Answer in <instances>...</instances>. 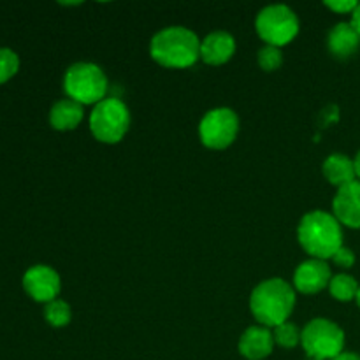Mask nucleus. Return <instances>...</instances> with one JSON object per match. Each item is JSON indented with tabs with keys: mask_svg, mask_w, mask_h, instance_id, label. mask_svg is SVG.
I'll return each mask as SVG.
<instances>
[{
	"mask_svg": "<svg viewBox=\"0 0 360 360\" xmlns=\"http://www.w3.org/2000/svg\"><path fill=\"white\" fill-rule=\"evenodd\" d=\"M295 308V288L281 278L264 280L250 295V311L253 319L267 329L288 322Z\"/></svg>",
	"mask_w": 360,
	"mask_h": 360,
	"instance_id": "obj_1",
	"label": "nucleus"
},
{
	"mask_svg": "<svg viewBox=\"0 0 360 360\" xmlns=\"http://www.w3.org/2000/svg\"><path fill=\"white\" fill-rule=\"evenodd\" d=\"M297 239L311 259L329 260L343 245V225L333 213L315 210L306 213L297 225Z\"/></svg>",
	"mask_w": 360,
	"mask_h": 360,
	"instance_id": "obj_2",
	"label": "nucleus"
},
{
	"mask_svg": "<svg viewBox=\"0 0 360 360\" xmlns=\"http://www.w3.org/2000/svg\"><path fill=\"white\" fill-rule=\"evenodd\" d=\"M150 55L167 69H188L200 58V39L186 27H165L151 37Z\"/></svg>",
	"mask_w": 360,
	"mask_h": 360,
	"instance_id": "obj_3",
	"label": "nucleus"
},
{
	"mask_svg": "<svg viewBox=\"0 0 360 360\" xmlns=\"http://www.w3.org/2000/svg\"><path fill=\"white\" fill-rule=\"evenodd\" d=\"M109 81L104 70L91 62L72 63L63 76V91L67 98L81 105H97L108 98Z\"/></svg>",
	"mask_w": 360,
	"mask_h": 360,
	"instance_id": "obj_4",
	"label": "nucleus"
},
{
	"mask_svg": "<svg viewBox=\"0 0 360 360\" xmlns=\"http://www.w3.org/2000/svg\"><path fill=\"white\" fill-rule=\"evenodd\" d=\"M130 129V111L123 101L108 97L90 112V130L97 141L104 144H116L125 137Z\"/></svg>",
	"mask_w": 360,
	"mask_h": 360,
	"instance_id": "obj_5",
	"label": "nucleus"
},
{
	"mask_svg": "<svg viewBox=\"0 0 360 360\" xmlns=\"http://www.w3.org/2000/svg\"><path fill=\"white\" fill-rule=\"evenodd\" d=\"M255 30L266 44L283 48L299 34V18L285 4H273L259 11Z\"/></svg>",
	"mask_w": 360,
	"mask_h": 360,
	"instance_id": "obj_6",
	"label": "nucleus"
},
{
	"mask_svg": "<svg viewBox=\"0 0 360 360\" xmlns=\"http://www.w3.org/2000/svg\"><path fill=\"white\" fill-rule=\"evenodd\" d=\"M345 330L329 319H315L302 329L301 345L313 360H333L345 352Z\"/></svg>",
	"mask_w": 360,
	"mask_h": 360,
	"instance_id": "obj_7",
	"label": "nucleus"
},
{
	"mask_svg": "<svg viewBox=\"0 0 360 360\" xmlns=\"http://www.w3.org/2000/svg\"><path fill=\"white\" fill-rule=\"evenodd\" d=\"M239 132L238 112L231 108H214L199 123L200 143L210 150H225L236 141Z\"/></svg>",
	"mask_w": 360,
	"mask_h": 360,
	"instance_id": "obj_8",
	"label": "nucleus"
},
{
	"mask_svg": "<svg viewBox=\"0 0 360 360\" xmlns=\"http://www.w3.org/2000/svg\"><path fill=\"white\" fill-rule=\"evenodd\" d=\"M23 288L35 302L48 304L58 299L62 281H60V274L53 267L39 264V266H32L23 274Z\"/></svg>",
	"mask_w": 360,
	"mask_h": 360,
	"instance_id": "obj_9",
	"label": "nucleus"
},
{
	"mask_svg": "<svg viewBox=\"0 0 360 360\" xmlns=\"http://www.w3.org/2000/svg\"><path fill=\"white\" fill-rule=\"evenodd\" d=\"M333 280V271H330L327 260L308 259L294 273V288L304 295H315L322 292L323 288H329Z\"/></svg>",
	"mask_w": 360,
	"mask_h": 360,
	"instance_id": "obj_10",
	"label": "nucleus"
},
{
	"mask_svg": "<svg viewBox=\"0 0 360 360\" xmlns=\"http://www.w3.org/2000/svg\"><path fill=\"white\" fill-rule=\"evenodd\" d=\"M333 214L341 225L348 229H360V181L348 183L338 188L333 200Z\"/></svg>",
	"mask_w": 360,
	"mask_h": 360,
	"instance_id": "obj_11",
	"label": "nucleus"
},
{
	"mask_svg": "<svg viewBox=\"0 0 360 360\" xmlns=\"http://www.w3.org/2000/svg\"><path fill=\"white\" fill-rule=\"evenodd\" d=\"M273 330L262 326H252L239 338V354L246 360H264L274 350Z\"/></svg>",
	"mask_w": 360,
	"mask_h": 360,
	"instance_id": "obj_12",
	"label": "nucleus"
},
{
	"mask_svg": "<svg viewBox=\"0 0 360 360\" xmlns=\"http://www.w3.org/2000/svg\"><path fill=\"white\" fill-rule=\"evenodd\" d=\"M236 39L225 30H214L200 41V60L207 65H224L234 56Z\"/></svg>",
	"mask_w": 360,
	"mask_h": 360,
	"instance_id": "obj_13",
	"label": "nucleus"
},
{
	"mask_svg": "<svg viewBox=\"0 0 360 360\" xmlns=\"http://www.w3.org/2000/svg\"><path fill=\"white\" fill-rule=\"evenodd\" d=\"M327 48L334 58H352L360 49V34L350 21H341L330 28L327 35Z\"/></svg>",
	"mask_w": 360,
	"mask_h": 360,
	"instance_id": "obj_14",
	"label": "nucleus"
},
{
	"mask_svg": "<svg viewBox=\"0 0 360 360\" xmlns=\"http://www.w3.org/2000/svg\"><path fill=\"white\" fill-rule=\"evenodd\" d=\"M84 118V105L72 98H62L55 102L49 111V123L55 130L65 132V130H74L79 127V123Z\"/></svg>",
	"mask_w": 360,
	"mask_h": 360,
	"instance_id": "obj_15",
	"label": "nucleus"
},
{
	"mask_svg": "<svg viewBox=\"0 0 360 360\" xmlns=\"http://www.w3.org/2000/svg\"><path fill=\"white\" fill-rule=\"evenodd\" d=\"M322 174L327 181L336 188L348 185V183L355 181L357 174H355L354 158L347 157L345 153H333L323 160Z\"/></svg>",
	"mask_w": 360,
	"mask_h": 360,
	"instance_id": "obj_16",
	"label": "nucleus"
},
{
	"mask_svg": "<svg viewBox=\"0 0 360 360\" xmlns=\"http://www.w3.org/2000/svg\"><path fill=\"white\" fill-rule=\"evenodd\" d=\"M359 287L360 285L354 276H350L347 273H340L336 276H333V280H330L329 292L336 301L350 302L355 301V297H357Z\"/></svg>",
	"mask_w": 360,
	"mask_h": 360,
	"instance_id": "obj_17",
	"label": "nucleus"
},
{
	"mask_svg": "<svg viewBox=\"0 0 360 360\" xmlns=\"http://www.w3.org/2000/svg\"><path fill=\"white\" fill-rule=\"evenodd\" d=\"M44 319L49 326L60 329V327L69 326L70 319H72V311H70V306L65 301L55 299V301L48 302L44 306Z\"/></svg>",
	"mask_w": 360,
	"mask_h": 360,
	"instance_id": "obj_18",
	"label": "nucleus"
},
{
	"mask_svg": "<svg viewBox=\"0 0 360 360\" xmlns=\"http://www.w3.org/2000/svg\"><path fill=\"white\" fill-rule=\"evenodd\" d=\"M301 333L302 330L295 323L285 322L273 329L274 343L281 348H287V350L288 348H295L297 345H301Z\"/></svg>",
	"mask_w": 360,
	"mask_h": 360,
	"instance_id": "obj_19",
	"label": "nucleus"
},
{
	"mask_svg": "<svg viewBox=\"0 0 360 360\" xmlns=\"http://www.w3.org/2000/svg\"><path fill=\"white\" fill-rule=\"evenodd\" d=\"M257 60H259L260 69L266 70V72H274L281 67L283 63V53H281V48H276V46H262L257 55Z\"/></svg>",
	"mask_w": 360,
	"mask_h": 360,
	"instance_id": "obj_20",
	"label": "nucleus"
},
{
	"mask_svg": "<svg viewBox=\"0 0 360 360\" xmlns=\"http://www.w3.org/2000/svg\"><path fill=\"white\" fill-rule=\"evenodd\" d=\"M20 70V56L9 48H0V84L7 83Z\"/></svg>",
	"mask_w": 360,
	"mask_h": 360,
	"instance_id": "obj_21",
	"label": "nucleus"
},
{
	"mask_svg": "<svg viewBox=\"0 0 360 360\" xmlns=\"http://www.w3.org/2000/svg\"><path fill=\"white\" fill-rule=\"evenodd\" d=\"M330 260H333L340 269H352V267L355 266V260L357 259H355L354 250L347 248V246H341V248L336 252V255H334Z\"/></svg>",
	"mask_w": 360,
	"mask_h": 360,
	"instance_id": "obj_22",
	"label": "nucleus"
},
{
	"mask_svg": "<svg viewBox=\"0 0 360 360\" xmlns=\"http://www.w3.org/2000/svg\"><path fill=\"white\" fill-rule=\"evenodd\" d=\"M323 6L336 14H354L359 2L357 0H327V2H323Z\"/></svg>",
	"mask_w": 360,
	"mask_h": 360,
	"instance_id": "obj_23",
	"label": "nucleus"
},
{
	"mask_svg": "<svg viewBox=\"0 0 360 360\" xmlns=\"http://www.w3.org/2000/svg\"><path fill=\"white\" fill-rule=\"evenodd\" d=\"M350 23L354 25L355 30H357L359 34H360V2H359V6H357V9H355V11H354V14H352Z\"/></svg>",
	"mask_w": 360,
	"mask_h": 360,
	"instance_id": "obj_24",
	"label": "nucleus"
},
{
	"mask_svg": "<svg viewBox=\"0 0 360 360\" xmlns=\"http://www.w3.org/2000/svg\"><path fill=\"white\" fill-rule=\"evenodd\" d=\"M333 360H360V355L355 354V352H343V354H340Z\"/></svg>",
	"mask_w": 360,
	"mask_h": 360,
	"instance_id": "obj_25",
	"label": "nucleus"
},
{
	"mask_svg": "<svg viewBox=\"0 0 360 360\" xmlns=\"http://www.w3.org/2000/svg\"><path fill=\"white\" fill-rule=\"evenodd\" d=\"M354 165H355V174H357V179L360 181V150L357 151V155H355Z\"/></svg>",
	"mask_w": 360,
	"mask_h": 360,
	"instance_id": "obj_26",
	"label": "nucleus"
},
{
	"mask_svg": "<svg viewBox=\"0 0 360 360\" xmlns=\"http://www.w3.org/2000/svg\"><path fill=\"white\" fill-rule=\"evenodd\" d=\"M355 301H357L359 308H360V287H359V292H357V297H355Z\"/></svg>",
	"mask_w": 360,
	"mask_h": 360,
	"instance_id": "obj_27",
	"label": "nucleus"
},
{
	"mask_svg": "<svg viewBox=\"0 0 360 360\" xmlns=\"http://www.w3.org/2000/svg\"><path fill=\"white\" fill-rule=\"evenodd\" d=\"M309 360H313V359H309Z\"/></svg>",
	"mask_w": 360,
	"mask_h": 360,
	"instance_id": "obj_28",
	"label": "nucleus"
}]
</instances>
